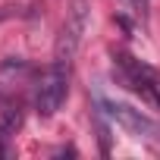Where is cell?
Listing matches in <instances>:
<instances>
[{
    "mask_svg": "<svg viewBox=\"0 0 160 160\" xmlns=\"http://www.w3.org/2000/svg\"><path fill=\"white\" fill-rule=\"evenodd\" d=\"M69 72H72V66L53 60L50 69L38 78V85H35V110H38V116L47 119L63 107V101L69 94Z\"/></svg>",
    "mask_w": 160,
    "mask_h": 160,
    "instance_id": "6da1fadb",
    "label": "cell"
},
{
    "mask_svg": "<svg viewBox=\"0 0 160 160\" xmlns=\"http://www.w3.org/2000/svg\"><path fill=\"white\" fill-rule=\"evenodd\" d=\"M88 16H91L88 0H72V3H69L66 19H63V28H60V38H57V53H53L57 63L72 66L78 47H82V35L88 28Z\"/></svg>",
    "mask_w": 160,
    "mask_h": 160,
    "instance_id": "7a4b0ae2",
    "label": "cell"
},
{
    "mask_svg": "<svg viewBox=\"0 0 160 160\" xmlns=\"http://www.w3.org/2000/svg\"><path fill=\"white\" fill-rule=\"evenodd\" d=\"M98 107H101V113L104 116H110L119 129H126L129 135H135V138H141V141H160V122H154L151 116H144L141 110H135V107H129V104H116V101H98Z\"/></svg>",
    "mask_w": 160,
    "mask_h": 160,
    "instance_id": "3957f363",
    "label": "cell"
},
{
    "mask_svg": "<svg viewBox=\"0 0 160 160\" xmlns=\"http://www.w3.org/2000/svg\"><path fill=\"white\" fill-rule=\"evenodd\" d=\"M10 135H13V129L0 119V157H10V154H13V148H10Z\"/></svg>",
    "mask_w": 160,
    "mask_h": 160,
    "instance_id": "277c9868",
    "label": "cell"
},
{
    "mask_svg": "<svg viewBox=\"0 0 160 160\" xmlns=\"http://www.w3.org/2000/svg\"><path fill=\"white\" fill-rule=\"evenodd\" d=\"M129 7H132L138 16H148V7H151V0H129Z\"/></svg>",
    "mask_w": 160,
    "mask_h": 160,
    "instance_id": "5b68a950",
    "label": "cell"
}]
</instances>
